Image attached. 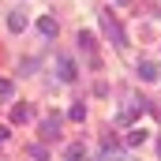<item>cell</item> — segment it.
<instances>
[{"mask_svg":"<svg viewBox=\"0 0 161 161\" xmlns=\"http://www.w3.org/2000/svg\"><path fill=\"white\" fill-rule=\"evenodd\" d=\"M0 97H11V79H0Z\"/></svg>","mask_w":161,"mask_h":161,"instance_id":"13","label":"cell"},{"mask_svg":"<svg viewBox=\"0 0 161 161\" xmlns=\"http://www.w3.org/2000/svg\"><path fill=\"white\" fill-rule=\"evenodd\" d=\"M30 116H34V113H30V105H15V109H11V124H26Z\"/></svg>","mask_w":161,"mask_h":161,"instance_id":"8","label":"cell"},{"mask_svg":"<svg viewBox=\"0 0 161 161\" xmlns=\"http://www.w3.org/2000/svg\"><path fill=\"white\" fill-rule=\"evenodd\" d=\"M139 79L142 82H158L161 79V68L154 64V60H139Z\"/></svg>","mask_w":161,"mask_h":161,"instance_id":"2","label":"cell"},{"mask_svg":"<svg viewBox=\"0 0 161 161\" xmlns=\"http://www.w3.org/2000/svg\"><path fill=\"white\" fill-rule=\"evenodd\" d=\"M8 26H11V30H15V34H23V30H26V26H30V19H26V15H23V11H11V15H8Z\"/></svg>","mask_w":161,"mask_h":161,"instance_id":"5","label":"cell"},{"mask_svg":"<svg viewBox=\"0 0 161 161\" xmlns=\"http://www.w3.org/2000/svg\"><path fill=\"white\" fill-rule=\"evenodd\" d=\"M64 158H68V161H82V158H86V150H82V142H71V146L64 150Z\"/></svg>","mask_w":161,"mask_h":161,"instance_id":"10","label":"cell"},{"mask_svg":"<svg viewBox=\"0 0 161 161\" xmlns=\"http://www.w3.org/2000/svg\"><path fill=\"white\" fill-rule=\"evenodd\" d=\"M68 116H71V120H86V105H79V101H75V105L68 109Z\"/></svg>","mask_w":161,"mask_h":161,"instance_id":"12","label":"cell"},{"mask_svg":"<svg viewBox=\"0 0 161 161\" xmlns=\"http://www.w3.org/2000/svg\"><path fill=\"white\" fill-rule=\"evenodd\" d=\"M116 4H131V0H116Z\"/></svg>","mask_w":161,"mask_h":161,"instance_id":"16","label":"cell"},{"mask_svg":"<svg viewBox=\"0 0 161 161\" xmlns=\"http://www.w3.org/2000/svg\"><path fill=\"white\" fill-rule=\"evenodd\" d=\"M79 49H82V53H94V34H90V30L79 34Z\"/></svg>","mask_w":161,"mask_h":161,"instance_id":"11","label":"cell"},{"mask_svg":"<svg viewBox=\"0 0 161 161\" xmlns=\"http://www.w3.org/2000/svg\"><path fill=\"white\" fill-rule=\"evenodd\" d=\"M56 135H60V116H45V120H41V139L49 142V139H56Z\"/></svg>","mask_w":161,"mask_h":161,"instance_id":"3","label":"cell"},{"mask_svg":"<svg viewBox=\"0 0 161 161\" xmlns=\"http://www.w3.org/2000/svg\"><path fill=\"white\" fill-rule=\"evenodd\" d=\"M8 139H11V131H8V127H0V142H8Z\"/></svg>","mask_w":161,"mask_h":161,"instance_id":"15","label":"cell"},{"mask_svg":"<svg viewBox=\"0 0 161 161\" xmlns=\"http://www.w3.org/2000/svg\"><path fill=\"white\" fill-rule=\"evenodd\" d=\"M60 79L64 82L75 79V60H71V56H60Z\"/></svg>","mask_w":161,"mask_h":161,"instance_id":"7","label":"cell"},{"mask_svg":"<svg viewBox=\"0 0 161 161\" xmlns=\"http://www.w3.org/2000/svg\"><path fill=\"white\" fill-rule=\"evenodd\" d=\"M146 139H150V131H146V127H131V131L124 135V142H127V146H142Z\"/></svg>","mask_w":161,"mask_h":161,"instance_id":"4","label":"cell"},{"mask_svg":"<svg viewBox=\"0 0 161 161\" xmlns=\"http://www.w3.org/2000/svg\"><path fill=\"white\" fill-rule=\"evenodd\" d=\"M101 30H105V38L113 41V45H116V49H124V45H127V34H124V26H120V19H116V15H113V11H105V15H101Z\"/></svg>","mask_w":161,"mask_h":161,"instance_id":"1","label":"cell"},{"mask_svg":"<svg viewBox=\"0 0 161 161\" xmlns=\"http://www.w3.org/2000/svg\"><path fill=\"white\" fill-rule=\"evenodd\" d=\"M101 146H105V158L109 154H120V139L116 135H101Z\"/></svg>","mask_w":161,"mask_h":161,"instance_id":"9","label":"cell"},{"mask_svg":"<svg viewBox=\"0 0 161 161\" xmlns=\"http://www.w3.org/2000/svg\"><path fill=\"white\" fill-rule=\"evenodd\" d=\"M38 30L45 34V38H56V30H60V26H56V19H53V15H41V19H38Z\"/></svg>","mask_w":161,"mask_h":161,"instance_id":"6","label":"cell"},{"mask_svg":"<svg viewBox=\"0 0 161 161\" xmlns=\"http://www.w3.org/2000/svg\"><path fill=\"white\" fill-rule=\"evenodd\" d=\"M105 161H131V158H124V154H109Z\"/></svg>","mask_w":161,"mask_h":161,"instance_id":"14","label":"cell"},{"mask_svg":"<svg viewBox=\"0 0 161 161\" xmlns=\"http://www.w3.org/2000/svg\"><path fill=\"white\" fill-rule=\"evenodd\" d=\"M158 154H161V139H158Z\"/></svg>","mask_w":161,"mask_h":161,"instance_id":"17","label":"cell"}]
</instances>
